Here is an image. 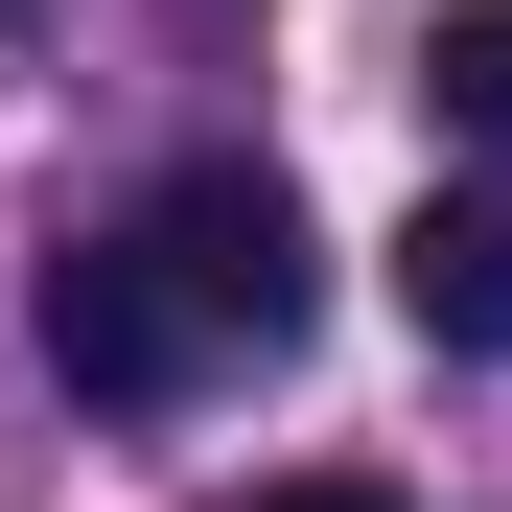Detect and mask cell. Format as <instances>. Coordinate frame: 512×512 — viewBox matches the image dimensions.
<instances>
[{"label": "cell", "mask_w": 512, "mask_h": 512, "mask_svg": "<svg viewBox=\"0 0 512 512\" xmlns=\"http://www.w3.org/2000/svg\"><path fill=\"white\" fill-rule=\"evenodd\" d=\"M419 117H443V140H512V0H443V24H419Z\"/></svg>", "instance_id": "277c9868"}, {"label": "cell", "mask_w": 512, "mask_h": 512, "mask_svg": "<svg viewBox=\"0 0 512 512\" xmlns=\"http://www.w3.org/2000/svg\"><path fill=\"white\" fill-rule=\"evenodd\" d=\"M117 233H140V280L187 303V350H303V326H326V256H303V187H280V163H163Z\"/></svg>", "instance_id": "6da1fadb"}, {"label": "cell", "mask_w": 512, "mask_h": 512, "mask_svg": "<svg viewBox=\"0 0 512 512\" xmlns=\"http://www.w3.org/2000/svg\"><path fill=\"white\" fill-rule=\"evenodd\" d=\"M47 373H70V396H187V373H210L187 303L140 280V233H70V256H47Z\"/></svg>", "instance_id": "7a4b0ae2"}, {"label": "cell", "mask_w": 512, "mask_h": 512, "mask_svg": "<svg viewBox=\"0 0 512 512\" xmlns=\"http://www.w3.org/2000/svg\"><path fill=\"white\" fill-rule=\"evenodd\" d=\"M256 512H419V489H373V466H280Z\"/></svg>", "instance_id": "5b68a950"}, {"label": "cell", "mask_w": 512, "mask_h": 512, "mask_svg": "<svg viewBox=\"0 0 512 512\" xmlns=\"http://www.w3.org/2000/svg\"><path fill=\"white\" fill-rule=\"evenodd\" d=\"M396 326H419V350H512V187H419V233H396Z\"/></svg>", "instance_id": "3957f363"}, {"label": "cell", "mask_w": 512, "mask_h": 512, "mask_svg": "<svg viewBox=\"0 0 512 512\" xmlns=\"http://www.w3.org/2000/svg\"><path fill=\"white\" fill-rule=\"evenodd\" d=\"M0 24H47V0H0Z\"/></svg>", "instance_id": "8992f818"}]
</instances>
